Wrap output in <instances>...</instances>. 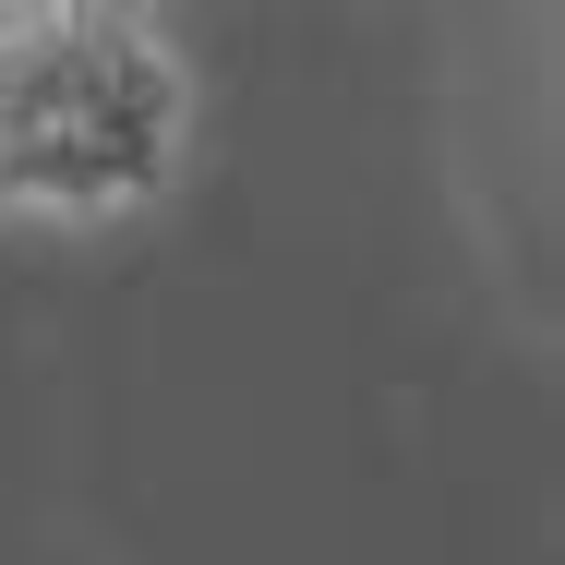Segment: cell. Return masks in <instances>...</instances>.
Segmentation results:
<instances>
[{
  "instance_id": "6da1fadb",
  "label": "cell",
  "mask_w": 565,
  "mask_h": 565,
  "mask_svg": "<svg viewBox=\"0 0 565 565\" xmlns=\"http://www.w3.org/2000/svg\"><path fill=\"white\" fill-rule=\"evenodd\" d=\"M205 73L145 0H0V228H132L193 181Z\"/></svg>"
}]
</instances>
